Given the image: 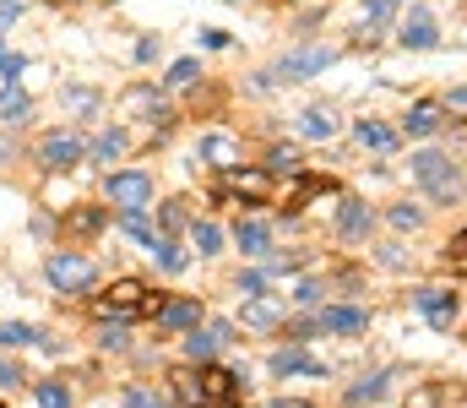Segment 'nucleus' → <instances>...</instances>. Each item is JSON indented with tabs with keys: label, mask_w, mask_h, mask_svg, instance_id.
I'll return each mask as SVG.
<instances>
[{
	"label": "nucleus",
	"mask_w": 467,
	"mask_h": 408,
	"mask_svg": "<svg viewBox=\"0 0 467 408\" xmlns=\"http://www.w3.org/2000/svg\"><path fill=\"white\" fill-rule=\"evenodd\" d=\"M196 387H202V408H234L244 398V376L229 365H202Z\"/></svg>",
	"instance_id": "5"
},
{
	"label": "nucleus",
	"mask_w": 467,
	"mask_h": 408,
	"mask_svg": "<svg viewBox=\"0 0 467 408\" xmlns=\"http://www.w3.org/2000/svg\"><path fill=\"white\" fill-rule=\"evenodd\" d=\"M316 327L332 332V338H358V332L369 327V310H358V305H327Z\"/></svg>",
	"instance_id": "12"
},
{
	"label": "nucleus",
	"mask_w": 467,
	"mask_h": 408,
	"mask_svg": "<svg viewBox=\"0 0 467 408\" xmlns=\"http://www.w3.org/2000/svg\"><path fill=\"white\" fill-rule=\"evenodd\" d=\"M337 110H327V104H310L305 115H299V136L305 141H327V136H337Z\"/></svg>",
	"instance_id": "14"
},
{
	"label": "nucleus",
	"mask_w": 467,
	"mask_h": 408,
	"mask_svg": "<svg viewBox=\"0 0 467 408\" xmlns=\"http://www.w3.org/2000/svg\"><path fill=\"white\" fill-rule=\"evenodd\" d=\"M451 256H457V262H467V229L457 235V240H451Z\"/></svg>",
	"instance_id": "46"
},
{
	"label": "nucleus",
	"mask_w": 467,
	"mask_h": 408,
	"mask_svg": "<svg viewBox=\"0 0 467 408\" xmlns=\"http://www.w3.org/2000/svg\"><path fill=\"white\" fill-rule=\"evenodd\" d=\"M0 55H5V44H0Z\"/></svg>",
	"instance_id": "48"
},
{
	"label": "nucleus",
	"mask_w": 467,
	"mask_h": 408,
	"mask_svg": "<svg viewBox=\"0 0 467 408\" xmlns=\"http://www.w3.org/2000/svg\"><path fill=\"white\" fill-rule=\"evenodd\" d=\"M60 99H66V110H71V115H82V120H88V115H99V104H104V93H99V88H66Z\"/></svg>",
	"instance_id": "24"
},
{
	"label": "nucleus",
	"mask_w": 467,
	"mask_h": 408,
	"mask_svg": "<svg viewBox=\"0 0 467 408\" xmlns=\"http://www.w3.org/2000/svg\"><path fill=\"white\" fill-rule=\"evenodd\" d=\"M413 305H419V316H424L430 327H441V332L457 321V294H451V288H419Z\"/></svg>",
	"instance_id": "11"
},
{
	"label": "nucleus",
	"mask_w": 467,
	"mask_h": 408,
	"mask_svg": "<svg viewBox=\"0 0 467 408\" xmlns=\"http://www.w3.org/2000/svg\"><path fill=\"white\" fill-rule=\"evenodd\" d=\"M66 229H71V235H99V229H104V207H77V213H66Z\"/></svg>",
	"instance_id": "29"
},
{
	"label": "nucleus",
	"mask_w": 467,
	"mask_h": 408,
	"mask_svg": "<svg viewBox=\"0 0 467 408\" xmlns=\"http://www.w3.org/2000/svg\"><path fill=\"white\" fill-rule=\"evenodd\" d=\"M125 147H130V136L119 131V126H109V131H99L93 141H88V152H93L99 163H115V158H125Z\"/></svg>",
	"instance_id": "20"
},
{
	"label": "nucleus",
	"mask_w": 467,
	"mask_h": 408,
	"mask_svg": "<svg viewBox=\"0 0 467 408\" xmlns=\"http://www.w3.org/2000/svg\"><path fill=\"white\" fill-rule=\"evenodd\" d=\"M316 191H327V180H321V174H299V180H294V191H288V213H299Z\"/></svg>",
	"instance_id": "32"
},
{
	"label": "nucleus",
	"mask_w": 467,
	"mask_h": 408,
	"mask_svg": "<svg viewBox=\"0 0 467 408\" xmlns=\"http://www.w3.org/2000/svg\"><path fill=\"white\" fill-rule=\"evenodd\" d=\"M152 262H158L163 272H185V267H191V256L180 251V240H174V235H158V240H152Z\"/></svg>",
	"instance_id": "21"
},
{
	"label": "nucleus",
	"mask_w": 467,
	"mask_h": 408,
	"mask_svg": "<svg viewBox=\"0 0 467 408\" xmlns=\"http://www.w3.org/2000/svg\"><path fill=\"white\" fill-rule=\"evenodd\" d=\"M33 343H38V332L27 321H0V349H33Z\"/></svg>",
	"instance_id": "30"
},
{
	"label": "nucleus",
	"mask_w": 467,
	"mask_h": 408,
	"mask_svg": "<svg viewBox=\"0 0 467 408\" xmlns=\"http://www.w3.org/2000/svg\"><path fill=\"white\" fill-rule=\"evenodd\" d=\"M294 305H321V283H299L294 288Z\"/></svg>",
	"instance_id": "41"
},
{
	"label": "nucleus",
	"mask_w": 467,
	"mask_h": 408,
	"mask_svg": "<svg viewBox=\"0 0 467 408\" xmlns=\"http://www.w3.org/2000/svg\"><path fill=\"white\" fill-rule=\"evenodd\" d=\"M386 387H391V376H364L358 387H348V403H353V408L380 403V398H386Z\"/></svg>",
	"instance_id": "28"
},
{
	"label": "nucleus",
	"mask_w": 467,
	"mask_h": 408,
	"mask_svg": "<svg viewBox=\"0 0 467 408\" xmlns=\"http://www.w3.org/2000/svg\"><path fill=\"white\" fill-rule=\"evenodd\" d=\"M99 343H104V349H125V343H130L125 321H104V327H99Z\"/></svg>",
	"instance_id": "38"
},
{
	"label": "nucleus",
	"mask_w": 467,
	"mask_h": 408,
	"mask_svg": "<svg viewBox=\"0 0 467 408\" xmlns=\"http://www.w3.org/2000/svg\"><path fill=\"white\" fill-rule=\"evenodd\" d=\"M196 77H202V66H196V60H174V66H169V77H163V82H169V88H191V82H196Z\"/></svg>",
	"instance_id": "35"
},
{
	"label": "nucleus",
	"mask_w": 467,
	"mask_h": 408,
	"mask_svg": "<svg viewBox=\"0 0 467 408\" xmlns=\"http://www.w3.org/2000/svg\"><path fill=\"white\" fill-rule=\"evenodd\" d=\"M332 60H337V49H332V44H310V49H294V55H283V60L272 66V77H277V82H305V77L327 71Z\"/></svg>",
	"instance_id": "6"
},
{
	"label": "nucleus",
	"mask_w": 467,
	"mask_h": 408,
	"mask_svg": "<svg viewBox=\"0 0 467 408\" xmlns=\"http://www.w3.org/2000/svg\"><path fill=\"white\" fill-rule=\"evenodd\" d=\"M239 321H244V327H277V321H283V299H277V294H261V299H244V310H239Z\"/></svg>",
	"instance_id": "19"
},
{
	"label": "nucleus",
	"mask_w": 467,
	"mask_h": 408,
	"mask_svg": "<svg viewBox=\"0 0 467 408\" xmlns=\"http://www.w3.org/2000/svg\"><path fill=\"white\" fill-rule=\"evenodd\" d=\"M158 305H163V294L152 299L141 277H119V283H109V288L93 299V316H99V321H130V316H152Z\"/></svg>",
	"instance_id": "1"
},
{
	"label": "nucleus",
	"mask_w": 467,
	"mask_h": 408,
	"mask_svg": "<svg viewBox=\"0 0 467 408\" xmlns=\"http://www.w3.org/2000/svg\"><path fill=\"white\" fill-rule=\"evenodd\" d=\"M413 180H419L441 207L462 202V163H451L446 152H430V147H424V152L413 158Z\"/></svg>",
	"instance_id": "2"
},
{
	"label": "nucleus",
	"mask_w": 467,
	"mask_h": 408,
	"mask_svg": "<svg viewBox=\"0 0 467 408\" xmlns=\"http://www.w3.org/2000/svg\"><path fill=\"white\" fill-rule=\"evenodd\" d=\"M435 38H441L435 16H430V11H408V22H402V44H408V49H435Z\"/></svg>",
	"instance_id": "15"
},
{
	"label": "nucleus",
	"mask_w": 467,
	"mask_h": 408,
	"mask_svg": "<svg viewBox=\"0 0 467 408\" xmlns=\"http://www.w3.org/2000/svg\"><path fill=\"white\" fill-rule=\"evenodd\" d=\"M27 376H22V365H11V360H0V387H22Z\"/></svg>",
	"instance_id": "42"
},
{
	"label": "nucleus",
	"mask_w": 467,
	"mask_h": 408,
	"mask_svg": "<svg viewBox=\"0 0 467 408\" xmlns=\"http://www.w3.org/2000/svg\"><path fill=\"white\" fill-rule=\"evenodd\" d=\"M266 408H310V403H305V398H272Z\"/></svg>",
	"instance_id": "47"
},
{
	"label": "nucleus",
	"mask_w": 467,
	"mask_h": 408,
	"mask_svg": "<svg viewBox=\"0 0 467 408\" xmlns=\"http://www.w3.org/2000/svg\"><path fill=\"white\" fill-rule=\"evenodd\" d=\"M446 110H462L467 115V88H451V93H446Z\"/></svg>",
	"instance_id": "45"
},
{
	"label": "nucleus",
	"mask_w": 467,
	"mask_h": 408,
	"mask_svg": "<svg viewBox=\"0 0 467 408\" xmlns=\"http://www.w3.org/2000/svg\"><path fill=\"white\" fill-rule=\"evenodd\" d=\"M125 408H169V398L152 392V387H141V382H130L125 387Z\"/></svg>",
	"instance_id": "33"
},
{
	"label": "nucleus",
	"mask_w": 467,
	"mask_h": 408,
	"mask_svg": "<svg viewBox=\"0 0 467 408\" xmlns=\"http://www.w3.org/2000/svg\"><path fill=\"white\" fill-rule=\"evenodd\" d=\"M234 246H239L244 256H266V251H272V229H266L261 218H239V229H234Z\"/></svg>",
	"instance_id": "16"
},
{
	"label": "nucleus",
	"mask_w": 467,
	"mask_h": 408,
	"mask_svg": "<svg viewBox=\"0 0 467 408\" xmlns=\"http://www.w3.org/2000/svg\"><path fill=\"white\" fill-rule=\"evenodd\" d=\"M22 71H27V55H11V49H5V55H0V77H5V88H16Z\"/></svg>",
	"instance_id": "37"
},
{
	"label": "nucleus",
	"mask_w": 467,
	"mask_h": 408,
	"mask_svg": "<svg viewBox=\"0 0 467 408\" xmlns=\"http://www.w3.org/2000/svg\"><path fill=\"white\" fill-rule=\"evenodd\" d=\"M266 174H299V152H294V147H272Z\"/></svg>",
	"instance_id": "34"
},
{
	"label": "nucleus",
	"mask_w": 467,
	"mask_h": 408,
	"mask_svg": "<svg viewBox=\"0 0 467 408\" xmlns=\"http://www.w3.org/2000/svg\"><path fill=\"white\" fill-rule=\"evenodd\" d=\"M119 229H125L130 240H141L147 251H152V240H158V229H152V218H147V207H136V213H119Z\"/></svg>",
	"instance_id": "25"
},
{
	"label": "nucleus",
	"mask_w": 467,
	"mask_h": 408,
	"mask_svg": "<svg viewBox=\"0 0 467 408\" xmlns=\"http://www.w3.org/2000/svg\"><path fill=\"white\" fill-rule=\"evenodd\" d=\"M272 191V174L266 169H234V174H223V185H218V196H239V202H261Z\"/></svg>",
	"instance_id": "10"
},
{
	"label": "nucleus",
	"mask_w": 467,
	"mask_h": 408,
	"mask_svg": "<svg viewBox=\"0 0 467 408\" xmlns=\"http://www.w3.org/2000/svg\"><path fill=\"white\" fill-rule=\"evenodd\" d=\"M0 120H5V126H22V120H33V99H27L22 88H5V93H0Z\"/></svg>",
	"instance_id": "22"
},
{
	"label": "nucleus",
	"mask_w": 467,
	"mask_h": 408,
	"mask_svg": "<svg viewBox=\"0 0 467 408\" xmlns=\"http://www.w3.org/2000/svg\"><path fill=\"white\" fill-rule=\"evenodd\" d=\"M22 158V141L16 136H0V163H16Z\"/></svg>",
	"instance_id": "43"
},
{
	"label": "nucleus",
	"mask_w": 467,
	"mask_h": 408,
	"mask_svg": "<svg viewBox=\"0 0 467 408\" xmlns=\"http://www.w3.org/2000/svg\"><path fill=\"white\" fill-rule=\"evenodd\" d=\"M185 354H191L196 365H213V354H218V332H213V327H207V332H202V327L185 332Z\"/></svg>",
	"instance_id": "27"
},
{
	"label": "nucleus",
	"mask_w": 467,
	"mask_h": 408,
	"mask_svg": "<svg viewBox=\"0 0 467 408\" xmlns=\"http://www.w3.org/2000/svg\"><path fill=\"white\" fill-rule=\"evenodd\" d=\"M33 403L38 408H71V387L66 382H38L33 387Z\"/></svg>",
	"instance_id": "31"
},
{
	"label": "nucleus",
	"mask_w": 467,
	"mask_h": 408,
	"mask_svg": "<svg viewBox=\"0 0 467 408\" xmlns=\"http://www.w3.org/2000/svg\"><path fill=\"white\" fill-rule=\"evenodd\" d=\"M88 158V141L71 131V126H60V131L38 136V163L49 169V174H66V169H77Z\"/></svg>",
	"instance_id": "4"
},
{
	"label": "nucleus",
	"mask_w": 467,
	"mask_h": 408,
	"mask_svg": "<svg viewBox=\"0 0 467 408\" xmlns=\"http://www.w3.org/2000/svg\"><path fill=\"white\" fill-rule=\"evenodd\" d=\"M272 371H277V376H327V365L310 360L305 349H277V354H272Z\"/></svg>",
	"instance_id": "17"
},
{
	"label": "nucleus",
	"mask_w": 467,
	"mask_h": 408,
	"mask_svg": "<svg viewBox=\"0 0 467 408\" xmlns=\"http://www.w3.org/2000/svg\"><path fill=\"white\" fill-rule=\"evenodd\" d=\"M369 229H375V213H369L358 196H343V207H337V235H343V240H364Z\"/></svg>",
	"instance_id": "13"
},
{
	"label": "nucleus",
	"mask_w": 467,
	"mask_h": 408,
	"mask_svg": "<svg viewBox=\"0 0 467 408\" xmlns=\"http://www.w3.org/2000/svg\"><path fill=\"white\" fill-rule=\"evenodd\" d=\"M196 152H202V163H213L218 174H234V169L244 163V147H239V136H229V131H207Z\"/></svg>",
	"instance_id": "9"
},
{
	"label": "nucleus",
	"mask_w": 467,
	"mask_h": 408,
	"mask_svg": "<svg viewBox=\"0 0 467 408\" xmlns=\"http://www.w3.org/2000/svg\"><path fill=\"white\" fill-rule=\"evenodd\" d=\"M158 218H163V235H174V229H185V224H191L185 202H163V207H158Z\"/></svg>",
	"instance_id": "36"
},
{
	"label": "nucleus",
	"mask_w": 467,
	"mask_h": 408,
	"mask_svg": "<svg viewBox=\"0 0 467 408\" xmlns=\"http://www.w3.org/2000/svg\"><path fill=\"white\" fill-rule=\"evenodd\" d=\"M152 321H158V332H196L202 327V299L196 294H174V299H163L152 310Z\"/></svg>",
	"instance_id": "8"
},
{
	"label": "nucleus",
	"mask_w": 467,
	"mask_h": 408,
	"mask_svg": "<svg viewBox=\"0 0 467 408\" xmlns=\"http://www.w3.org/2000/svg\"><path fill=\"white\" fill-rule=\"evenodd\" d=\"M419 224H424V213H419V207H408V202H402V207H391V229H402V235H408V229H419Z\"/></svg>",
	"instance_id": "39"
},
{
	"label": "nucleus",
	"mask_w": 467,
	"mask_h": 408,
	"mask_svg": "<svg viewBox=\"0 0 467 408\" xmlns=\"http://www.w3.org/2000/svg\"><path fill=\"white\" fill-rule=\"evenodd\" d=\"M353 136H358L369 152H391V147H397V131H391V126H380V120H358Z\"/></svg>",
	"instance_id": "23"
},
{
	"label": "nucleus",
	"mask_w": 467,
	"mask_h": 408,
	"mask_svg": "<svg viewBox=\"0 0 467 408\" xmlns=\"http://www.w3.org/2000/svg\"><path fill=\"white\" fill-rule=\"evenodd\" d=\"M239 294L244 299H261L266 294V272H239Z\"/></svg>",
	"instance_id": "40"
},
{
	"label": "nucleus",
	"mask_w": 467,
	"mask_h": 408,
	"mask_svg": "<svg viewBox=\"0 0 467 408\" xmlns=\"http://www.w3.org/2000/svg\"><path fill=\"white\" fill-rule=\"evenodd\" d=\"M191 246H196L202 256H218V251H223V229L207 224V218H196V224H191Z\"/></svg>",
	"instance_id": "26"
},
{
	"label": "nucleus",
	"mask_w": 467,
	"mask_h": 408,
	"mask_svg": "<svg viewBox=\"0 0 467 408\" xmlns=\"http://www.w3.org/2000/svg\"><path fill=\"white\" fill-rule=\"evenodd\" d=\"M441 126H446V110H441V104H430V99H424V104H413V110H408V120H402V131H408V136H435Z\"/></svg>",
	"instance_id": "18"
},
{
	"label": "nucleus",
	"mask_w": 467,
	"mask_h": 408,
	"mask_svg": "<svg viewBox=\"0 0 467 408\" xmlns=\"http://www.w3.org/2000/svg\"><path fill=\"white\" fill-rule=\"evenodd\" d=\"M202 44H207V49H223V44H229V33H223V27H207V33H202Z\"/></svg>",
	"instance_id": "44"
},
{
	"label": "nucleus",
	"mask_w": 467,
	"mask_h": 408,
	"mask_svg": "<svg viewBox=\"0 0 467 408\" xmlns=\"http://www.w3.org/2000/svg\"><path fill=\"white\" fill-rule=\"evenodd\" d=\"M44 277L60 288V294H82V288H93V277H99V267L82 256V251H55L49 262H44Z\"/></svg>",
	"instance_id": "3"
},
{
	"label": "nucleus",
	"mask_w": 467,
	"mask_h": 408,
	"mask_svg": "<svg viewBox=\"0 0 467 408\" xmlns=\"http://www.w3.org/2000/svg\"><path fill=\"white\" fill-rule=\"evenodd\" d=\"M152 174L147 169H115L109 174V202H115L119 213H136V207H147L152 202Z\"/></svg>",
	"instance_id": "7"
}]
</instances>
